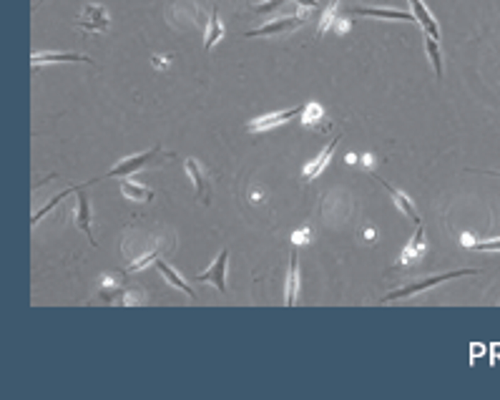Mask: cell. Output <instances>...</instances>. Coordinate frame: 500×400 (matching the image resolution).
I'll return each mask as SVG.
<instances>
[{"label": "cell", "instance_id": "obj_1", "mask_svg": "<svg viewBox=\"0 0 500 400\" xmlns=\"http://www.w3.org/2000/svg\"><path fill=\"white\" fill-rule=\"evenodd\" d=\"M467 274H478V270H455V272H445V274H435V277H425L420 282H413L407 284V287H400V289H392L382 297V302H395V300H402V297H413L423 289H430L440 282H450V279H457V277H467Z\"/></svg>", "mask_w": 500, "mask_h": 400}, {"label": "cell", "instance_id": "obj_2", "mask_svg": "<svg viewBox=\"0 0 500 400\" xmlns=\"http://www.w3.org/2000/svg\"><path fill=\"white\" fill-rule=\"evenodd\" d=\"M159 154H161V146H154V149L143 151V154L128 156V159H123V162L116 164V167L111 169L109 174H106V179H113V177L123 179V177H128V174H133V172H138V169H143L149 162H154V159H156Z\"/></svg>", "mask_w": 500, "mask_h": 400}, {"label": "cell", "instance_id": "obj_3", "mask_svg": "<svg viewBox=\"0 0 500 400\" xmlns=\"http://www.w3.org/2000/svg\"><path fill=\"white\" fill-rule=\"evenodd\" d=\"M307 21L304 16H289V18H277V21L267 23L262 28H254V30H247V38H257V35H282V33H291V30H297L302 23Z\"/></svg>", "mask_w": 500, "mask_h": 400}, {"label": "cell", "instance_id": "obj_4", "mask_svg": "<svg viewBox=\"0 0 500 400\" xmlns=\"http://www.w3.org/2000/svg\"><path fill=\"white\" fill-rule=\"evenodd\" d=\"M226 262H229V250H221L214 265L206 272L196 274V282H211L219 292H226Z\"/></svg>", "mask_w": 500, "mask_h": 400}, {"label": "cell", "instance_id": "obj_5", "mask_svg": "<svg viewBox=\"0 0 500 400\" xmlns=\"http://www.w3.org/2000/svg\"><path fill=\"white\" fill-rule=\"evenodd\" d=\"M78 26L86 30H96V33H104L109 28V13L104 6H86L78 18Z\"/></svg>", "mask_w": 500, "mask_h": 400}, {"label": "cell", "instance_id": "obj_6", "mask_svg": "<svg viewBox=\"0 0 500 400\" xmlns=\"http://www.w3.org/2000/svg\"><path fill=\"white\" fill-rule=\"evenodd\" d=\"M374 182H377V184H382V187H385V191L392 196V201H395V204H397V209H400L402 214H405V217L410 219V222H415V224H423V219H420V214H418V209H415V206H413V201L407 199V196L402 194L400 189H395V187H392L390 182H385V179H382V177H374Z\"/></svg>", "mask_w": 500, "mask_h": 400}, {"label": "cell", "instance_id": "obj_7", "mask_svg": "<svg viewBox=\"0 0 500 400\" xmlns=\"http://www.w3.org/2000/svg\"><path fill=\"white\" fill-rule=\"evenodd\" d=\"M302 111H304V106H294V109H287V111L270 113V116H262V118H257V121L247 123V131H267V128L279 126V123L289 121V118H294L297 113H302Z\"/></svg>", "mask_w": 500, "mask_h": 400}, {"label": "cell", "instance_id": "obj_8", "mask_svg": "<svg viewBox=\"0 0 500 400\" xmlns=\"http://www.w3.org/2000/svg\"><path fill=\"white\" fill-rule=\"evenodd\" d=\"M352 16H372V18H390V21H415V13L410 11H395V8H372V6H357L350 8Z\"/></svg>", "mask_w": 500, "mask_h": 400}, {"label": "cell", "instance_id": "obj_9", "mask_svg": "<svg viewBox=\"0 0 500 400\" xmlns=\"http://www.w3.org/2000/svg\"><path fill=\"white\" fill-rule=\"evenodd\" d=\"M88 184V182H86ZM86 184H81V189H78V204H76V224L78 229H81L83 234L88 237V242L96 247V237L94 232H91V211H88V196L83 194V189H86Z\"/></svg>", "mask_w": 500, "mask_h": 400}, {"label": "cell", "instance_id": "obj_10", "mask_svg": "<svg viewBox=\"0 0 500 400\" xmlns=\"http://www.w3.org/2000/svg\"><path fill=\"white\" fill-rule=\"evenodd\" d=\"M410 6H413V13H415V21L423 26V33H430L433 38H440V28H438V23H435V18H433V13L425 8V3L423 0H410Z\"/></svg>", "mask_w": 500, "mask_h": 400}, {"label": "cell", "instance_id": "obj_11", "mask_svg": "<svg viewBox=\"0 0 500 400\" xmlns=\"http://www.w3.org/2000/svg\"><path fill=\"white\" fill-rule=\"evenodd\" d=\"M154 265H156V270H159V274H164V279H166V282H169V284H171V287H176V289H182L184 295H187V297H191V300H194V297H196V295H194V289H191V287H189V284H187V282H184V277H179V272H176L174 267H169V265H166V262H164V260H161V257H159V260H156V262H154Z\"/></svg>", "mask_w": 500, "mask_h": 400}, {"label": "cell", "instance_id": "obj_12", "mask_svg": "<svg viewBox=\"0 0 500 400\" xmlns=\"http://www.w3.org/2000/svg\"><path fill=\"white\" fill-rule=\"evenodd\" d=\"M337 141H340V136H337V139H332L330 146H327V149L322 151V154H319L317 159H314V162H309L307 167H304V182H312V179L317 177V174L322 172V169H325L327 164H330L332 154H335V149H337Z\"/></svg>", "mask_w": 500, "mask_h": 400}, {"label": "cell", "instance_id": "obj_13", "mask_svg": "<svg viewBox=\"0 0 500 400\" xmlns=\"http://www.w3.org/2000/svg\"><path fill=\"white\" fill-rule=\"evenodd\" d=\"M297 287H299V255L297 250H291L289 274H287V305L289 307L297 300Z\"/></svg>", "mask_w": 500, "mask_h": 400}, {"label": "cell", "instance_id": "obj_14", "mask_svg": "<svg viewBox=\"0 0 500 400\" xmlns=\"http://www.w3.org/2000/svg\"><path fill=\"white\" fill-rule=\"evenodd\" d=\"M63 61H91L83 53H50V50H43V53H33L30 56V63L33 66H40V63H63Z\"/></svg>", "mask_w": 500, "mask_h": 400}, {"label": "cell", "instance_id": "obj_15", "mask_svg": "<svg viewBox=\"0 0 500 400\" xmlns=\"http://www.w3.org/2000/svg\"><path fill=\"white\" fill-rule=\"evenodd\" d=\"M121 194L131 201H151L154 199V191L141 187V184L131 182V179H126V177L121 179Z\"/></svg>", "mask_w": 500, "mask_h": 400}, {"label": "cell", "instance_id": "obj_16", "mask_svg": "<svg viewBox=\"0 0 500 400\" xmlns=\"http://www.w3.org/2000/svg\"><path fill=\"white\" fill-rule=\"evenodd\" d=\"M221 38H224V26L219 23V13H216V6H214L211 8L209 28H206V43H204V50H211Z\"/></svg>", "mask_w": 500, "mask_h": 400}, {"label": "cell", "instance_id": "obj_17", "mask_svg": "<svg viewBox=\"0 0 500 400\" xmlns=\"http://www.w3.org/2000/svg\"><path fill=\"white\" fill-rule=\"evenodd\" d=\"M423 35H425V50H428L430 63H433V68H435V76L443 81V53H440L438 38H433L430 33H423Z\"/></svg>", "mask_w": 500, "mask_h": 400}, {"label": "cell", "instance_id": "obj_18", "mask_svg": "<svg viewBox=\"0 0 500 400\" xmlns=\"http://www.w3.org/2000/svg\"><path fill=\"white\" fill-rule=\"evenodd\" d=\"M187 172L194 179V187H196V199H204V191H206V179H204L201 167L196 164V159H187Z\"/></svg>", "mask_w": 500, "mask_h": 400}, {"label": "cell", "instance_id": "obj_19", "mask_svg": "<svg viewBox=\"0 0 500 400\" xmlns=\"http://www.w3.org/2000/svg\"><path fill=\"white\" fill-rule=\"evenodd\" d=\"M78 189H81V184H76V187H71V189H63V191H61V194H55V196H53V199H50V201H48V204H45V206H43V209H38V211H35V214H33V222H30V224H33V227H35V224H38V222H40V219H43V217H45V214H48V211H50V209H55V206L61 204V201H63V199H66V196H68V194H73V191H78Z\"/></svg>", "mask_w": 500, "mask_h": 400}, {"label": "cell", "instance_id": "obj_20", "mask_svg": "<svg viewBox=\"0 0 500 400\" xmlns=\"http://www.w3.org/2000/svg\"><path fill=\"white\" fill-rule=\"evenodd\" d=\"M423 245H425V229H423V224H418V229H415L413 242H410V247H407V250L402 252V262L413 260V257L418 255L420 250H423Z\"/></svg>", "mask_w": 500, "mask_h": 400}, {"label": "cell", "instance_id": "obj_21", "mask_svg": "<svg viewBox=\"0 0 500 400\" xmlns=\"http://www.w3.org/2000/svg\"><path fill=\"white\" fill-rule=\"evenodd\" d=\"M161 257V250L159 247H154V250L149 252V255H143V257H138L136 262H131V265L126 267V272H138V270H143L146 265H151V262H156Z\"/></svg>", "mask_w": 500, "mask_h": 400}, {"label": "cell", "instance_id": "obj_22", "mask_svg": "<svg viewBox=\"0 0 500 400\" xmlns=\"http://www.w3.org/2000/svg\"><path fill=\"white\" fill-rule=\"evenodd\" d=\"M337 3H340V0H330V6H327V11H325V13H322V21H319V30H317V33H319V35H325V30H330L332 21H335V11H337Z\"/></svg>", "mask_w": 500, "mask_h": 400}, {"label": "cell", "instance_id": "obj_23", "mask_svg": "<svg viewBox=\"0 0 500 400\" xmlns=\"http://www.w3.org/2000/svg\"><path fill=\"white\" fill-rule=\"evenodd\" d=\"M473 250L478 252H500V239H488V242H473Z\"/></svg>", "mask_w": 500, "mask_h": 400}, {"label": "cell", "instance_id": "obj_24", "mask_svg": "<svg viewBox=\"0 0 500 400\" xmlns=\"http://www.w3.org/2000/svg\"><path fill=\"white\" fill-rule=\"evenodd\" d=\"M322 116H325V111H322L317 104H309L307 109H304V118H307V123H314V118H322Z\"/></svg>", "mask_w": 500, "mask_h": 400}, {"label": "cell", "instance_id": "obj_25", "mask_svg": "<svg viewBox=\"0 0 500 400\" xmlns=\"http://www.w3.org/2000/svg\"><path fill=\"white\" fill-rule=\"evenodd\" d=\"M282 3H287V0H270V3H259V6H254V11L257 13H270V11H274V8H279Z\"/></svg>", "mask_w": 500, "mask_h": 400}, {"label": "cell", "instance_id": "obj_26", "mask_svg": "<svg viewBox=\"0 0 500 400\" xmlns=\"http://www.w3.org/2000/svg\"><path fill=\"white\" fill-rule=\"evenodd\" d=\"M299 6H307V8H317V0H297Z\"/></svg>", "mask_w": 500, "mask_h": 400}, {"label": "cell", "instance_id": "obj_27", "mask_svg": "<svg viewBox=\"0 0 500 400\" xmlns=\"http://www.w3.org/2000/svg\"><path fill=\"white\" fill-rule=\"evenodd\" d=\"M485 174H490V177H498V179H500V172H485Z\"/></svg>", "mask_w": 500, "mask_h": 400}]
</instances>
